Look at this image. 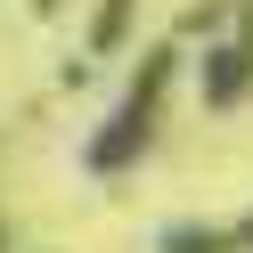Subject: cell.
I'll return each mask as SVG.
<instances>
[{
    "mask_svg": "<svg viewBox=\"0 0 253 253\" xmlns=\"http://www.w3.org/2000/svg\"><path fill=\"white\" fill-rule=\"evenodd\" d=\"M164 74H171V66H164V57H155V66H147V82L131 90V106H123V115H115V131H106L98 147H90V155H98V164H123V155H131L139 139H147V115H155V98H164Z\"/></svg>",
    "mask_w": 253,
    "mask_h": 253,
    "instance_id": "1",
    "label": "cell"
}]
</instances>
